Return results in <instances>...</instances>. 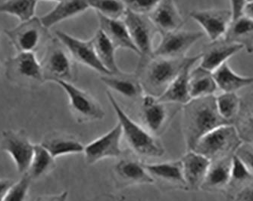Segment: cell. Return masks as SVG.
Instances as JSON below:
<instances>
[{
    "label": "cell",
    "mask_w": 253,
    "mask_h": 201,
    "mask_svg": "<svg viewBox=\"0 0 253 201\" xmlns=\"http://www.w3.org/2000/svg\"><path fill=\"white\" fill-rule=\"evenodd\" d=\"M231 11L232 13V21L244 15V10L247 0H230Z\"/></svg>",
    "instance_id": "cell-40"
},
{
    "label": "cell",
    "mask_w": 253,
    "mask_h": 201,
    "mask_svg": "<svg viewBox=\"0 0 253 201\" xmlns=\"http://www.w3.org/2000/svg\"><path fill=\"white\" fill-rule=\"evenodd\" d=\"M244 15L253 20V1L247 2L244 10Z\"/></svg>",
    "instance_id": "cell-43"
},
{
    "label": "cell",
    "mask_w": 253,
    "mask_h": 201,
    "mask_svg": "<svg viewBox=\"0 0 253 201\" xmlns=\"http://www.w3.org/2000/svg\"><path fill=\"white\" fill-rule=\"evenodd\" d=\"M89 8L106 18L123 19L126 8L122 0H87Z\"/></svg>",
    "instance_id": "cell-35"
},
{
    "label": "cell",
    "mask_w": 253,
    "mask_h": 201,
    "mask_svg": "<svg viewBox=\"0 0 253 201\" xmlns=\"http://www.w3.org/2000/svg\"><path fill=\"white\" fill-rule=\"evenodd\" d=\"M41 144L54 158L68 154H80L84 150L82 143L75 136L60 133H52L45 135Z\"/></svg>",
    "instance_id": "cell-25"
},
{
    "label": "cell",
    "mask_w": 253,
    "mask_h": 201,
    "mask_svg": "<svg viewBox=\"0 0 253 201\" xmlns=\"http://www.w3.org/2000/svg\"><path fill=\"white\" fill-rule=\"evenodd\" d=\"M89 8L87 0H62L50 12L41 17V20L44 26L49 29L62 21L86 12Z\"/></svg>",
    "instance_id": "cell-23"
},
{
    "label": "cell",
    "mask_w": 253,
    "mask_h": 201,
    "mask_svg": "<svg viewBox=\"0 0 253 201\" xmlns=\"http://www.w3.org/2000/svg\"><path fill=\"white\" fill-rule=\"evenodd\" d=\"M123 21L139 52L140 62L137 67L141 66L154 56L153 40L159 31L148 15L133 13L127 10Z\"/></svg>",
    "instance_id": "cell-7"
},
{
    "label": "cell",
    "mask_w": 253,
    "mask_h": 201,
    "mask_svg": "<svg viewBox=\"0 0 253 201\" xmlns=\"http://www.w3.org/2000/svg\"><path fill=\"white\" fill-rule=\"evenodd\" d=\"M234 157V156H233ZM233 157L211 161L201 189L225 193L231 180Z\"/></svg>",
    "instance_id": "cell-21"
},
{
    "label": "cell",
    "mask_w": 253,
    "mask_h": 201,
    "mask_svg": "<svg viewBox=\"0 0 253 201\" xmlns=\"http://www.w3.org/2000/svg\"><path fill=\"white\" fill-rule=\"evenodd\" d=\"M251 1H253V0H247V2H251Z\"/></svg>",
    "instance_id": "cell-45"
},
{
    "label": "cell",
    "mask_w": 253,
    "mask_h": 201,
    "mask_svg": "<svg viewBox=\"0 0 253 201\" xmlns=\"http://www.w3.org/2000/svg\"><path fill=\"white\" fill-rule=\"evenodd\" d=\"M31 182L28 174H23L19 180L15 182L8 190L2 201H26Z\"/></svg>",
    "instance_id": "cell-36"
},
{
    "label": "cell",
    "mask_w": 253,
    "mask_h": 201,
    "mask_svg": "<svg viewBox=\"0 0 253 201\" xmlns=\"http://www.w3.org/2000/svg\"><path fill=\"white\" fill-rule=\"evenodd\" d=\"M217 88L223 93H237L240 89L253 84V77L237 74L227 62L212 72Z\"/></svg>",
    "instance_id": "cell-27"
},
{
    "label": "cell",
    "mask_w": 253,
    "mask_h": 201,
    "mask_svg": "<svg viewBox=\"0 0 253 201\" xmlns=\"http://www.w3.org/2000/svg\"><path fill=\"white\" fill-rule=\"evenodd\" d=\"M4 33L18 52L35 53L42 42L52 38L49 29L44 26L41 18L36 16L21 22L15 28L5 30Z\"/></svg>",
    "instance_id": "cell-9"
},
{
    "label": "cell",
    "mask_w": 253,
    "mask_h": 201,
    "mask_svg": "<svg viewBox=\"0 0 253 201\" xmlns=\"http://www.w3.org/2000/svg\"><path fill=\"white\" fill-rule=\"evenodd\" d=\"M122 2L130 12L149 15L159 3V0H122Z\"/></svg>",
    "instance_id": "cell-38"
},
{
    "label": "cell",
    "mask_w": 253,
    "mask_h": 201,
    "mask_svg": "<svg viewBox=\"0 0 253 201\" xmlns=\"http://www.w3.org/2000/svg\"><path fill=\"white\" fill-rule=\"evenodd\" d=\"M54 83L60 86L66 93L72 115L78 123H89L104 118V109L87 92L80 89L73 83L58 80Z\"/></svg>",
    "instance_id": "cell-8"
},
{
    "label": "cell",
    "mask_w": 253,
    "mask_h": 201,
    "mask_svg": "<svg viewBox=\"0 0 253 201\" xmlns=\"http://www.w3.org/2000/svg\"><path fill=\"white\" fill-rule=\"evenodd\" d=\"M180 161L187 190L201 189L211 161L194 151H188Z\"/></svg>",
    "instance_id": "cell-20"
},
{
    "label": "cell",
    "mask_w": 253,
    "mask_h": 201,
    "mask_svg": "<svg viewBox=\"0 0 253 201\" xmlns=\"http://www.w3.org/2000/svg\"><path fill=\"white\" fill-rule=\"evenodd\" d=\"M189 88L192 99L214 96L218 89L212 72L201 66L190 70Z\"/></svg>",
    "instance_id": "cell-28"
},
{
    "label": "cell",
    "mask_w": 253,
    "mask_h": 201,
    "mask_svg": "<svg viewBox=\"0 0 253 201\" xmlns=\"http://www.w3.org/2000/svg\"><path fill=\"white\" fill-rule=\"evenodd\" d=\"M122 138V127L118 123L110 131L84 147L83 153L86 163L92 165L106 158L121 157L123 154Z\"/></svg>",
    "instance_id": "cell-14"
},
{
    "label": "cell",
    "mask_w": 253,
    "mask_h": 201,
    "mask_svg": "<svg viewBox=\"0 0 253 201\" xmlns=\"http://www.w3.org/2000/svg\"><path fill=\"white\" fill-rule=\"evenodd\" d=\"M244 49L240 44L229 42L224 38L210 41L203 46L200 53V66L213 72Z\"/></svg>",
    "instance_id": "cell-16"
},
{
    "label": "cell",
    "mask_w": 253,
    "mask_h": 201,
    "mask_svg": "<svg viewBox=\"0 0 253 201\" xmlns=\"http://www.w3.org/2000/svg\"><path fill=\"white\" fill-rule=\"evenodd\" d=\"M170 104L161 102L157 98L145 94L140 100V118L143 127L153 135L158 136L167 128L174 112L169 111Z\"/></svg>",
    "instance_id": "cell-13"
},
{
    "label": "cell",
    "mask_w": 253,
    "mask_h": 201,
    "mask_svg": "<svg viewBox=\"0 0 253 201\" xmlns=\"http://www.w3.org/2000/svg\"><path fill=\"white\" fill-rule=\"evenodd\" d=\"M145 167L155 182L160 181L174 185L175 188L187 189L180 160L159 164H145Z\"/></svg>",
    "instance_id": "cell-26"
},
{
    "label": "cell",
    "mask_w": 253,
    "mask_h": 201,
    "mask_svg": "<svg viewBox=\"0 0 253 201\" xmlns=\"http://www.w3.org/2000/svg\"><path fill=\"white\" fill-rule=\"evenodd\" d=\"M5 76L11 83L31 88L45 83L41 62L34 52H18L5 62Z\"/></svg>",
    "instance_id": "cell-6"
},
{
    "label": "cell",
    "mask_w": 253,
    "mask_h": 201,
    "mask_svg": "<svg viewBox=\"0 0 253 201\" xmlns=\"http://www.w3.org/2000/svg\"><path fill=\"white\" fill-rule=\"evenodd\" d=\"M234 126L243 143H253V104L245 102L242 104Z\"/></svg>",
    "instance_id": "cell-33"
},
{
    "label": "cell",
    "mask_w": 253,
    "mask_h": 201,
    "mask_svg": "<svg viewBox=\"0 0 253 201\" xmlns=\"http://www.w3.org/2000/svg\"><path fill=\"white\" fill-rule=\"evenodd\" d=\"M235 154L253 174V143H243Z\"/></svg>",
    "instance_id": "cell-39"
},
{
    "label": "cell",
    "mask_w": 253,
    "mask_h": 201,
    "mask_svg": "<svg viewBox=\"0 0 253 201\" xmlns=\"http://www.w3.org/2000/svg\"><path fill=\"white\" fill-rule=\"evenodd\" d=\"M55 37L63 44L77 64L87 67L101 76L112 75L98 59L92 39L83 40L61 31H55Z\"/></svg>",
    "instance_id": "cell-12"
},
{
    "label": "cell",
    "mask_w": 253,
    "mask_h": 201,
    "mask_svg": "<svg viewBox=\"0 0 253 201\" xmlns=\"http://www.w3.org/2000/svg\"><path fill=\"white\" fill-rule=\"evenodd\" d=\"M160 42L153 55L166 59H183L187 52L204 36L201 31H177L161 34Z\"/></svg>",
    "instance_id": "cell-10"
},
{
    "label": "cell",
    "mask_w": 253,
    "mask_h": 201,
    "mask_svg": "<svg viewBox=\"0 0 253 201\" xmlns=\"http://www.w3.org/2000/svg\"><path fill=\"white\" fill-rule=\"evenodd\" d=\"M215 100L217 111L221 117L226 121L234 124L240 112L242 99L239 97L237 93H222L215 96Z\"/></svg>",
    "instance_id": "cell-34"
},
{
    "label": "cell",
    "mask_w": 253,
    "mask_h": 201,
    "mask_svg": "<svg viewBox=\"0 0 253 201\" xmlns=\"http://www.w3.org/2000/svg\"><path fill=\"white\" fill-rule=\"evenodd\" d=\"M224 39L240 44L249 54H253V20L245 15L234 20L229 26Z\"/></svg>",
    "instance_id": "cell-30"
},
{
    "label": "cell",
    "mask_w": 253,
    "mask_h": 201,
    "mask_svg": "<svg viewBox=\"0 0 253 201\" xmlns=\"http://www.w3.org/2000/svg\"><path fill=\"white\" fill-rule=\"evenodd\" d=\"M159 34L181 29L184 20L174 0H159L149 15Z\"/></svg>",
    "instance_id": "cell-18"
},
{
    "label": "cell",
    "mask_w": 253,
    "mask_h": 201,
    "mask_svg": "<svg viewBox=\"0 0 253 201\" xmlns=\"http://www.w3.org/2000/svg\"><path fill=\"white\" fill-rule=\"evenodd\" d=\"M68 195V192H63L59 195L39 197L35 201H67Z\"/></svg>",
    "instance_id": "cell-42"
},
{
    "label": "cell",
    "mask_w": 253,
    "mask_h": 201,
    "mask_svg": "<svg viewBox=\"0 0 253 201\" xmlns=\"http://www.w3.org/2000/svg\"><path fill=\"white\" fill-rule=\"evenodd\" d=\"M91 39L98 59L105 68L112 75L123 73L116 62V52L117 49L104 33L100 29L98 30Z\"/></svg>",
    "instance_id": "cell-29"
},
{
    "label": "cell",
    "mask_w": 253,
    "mask_h": 201,
    "mask_svg": "<svg viewBox=\"0 0 253 201\" xmlns=\"http://www.w3.org/2000/svg\"><path fill=\"white\" fill-rule=\"evenodd\" d=\"M106 95L122 127V137L131 151L136 155L144 158L163 157L165 154V148L157 136L132 120L122 109L110 91L107 90Z\"/></svg>",
    "instance_id": "cell-2"
},
{
    "label": "cell",
    "mask_w": 253,
    "mask_h": 201,
    "mask_svg": "<svg viewBox=\"0 0 253 201\" xmlns=\"http://www.w3.org/2000/svg\"><path fill=\"white\" fill-rule=\"evenodd\" d=\"M228 201H253V175L242 184L227 189Z\"/></svg>",
    "instance_id": "cell-37"
},
{
    "label": "cell",
    "mask_w": 253,
    "mask_h": 201,
    "mask_svg": "<svg viewBox=\"0 0 253 201\" xmlns=\"http://www.w3.org/2000/svg\"><path fill=\"white\" fill-rule=\"evenodd\" d=\"M243 144L234 124L221 126L202 137L193 151L210 161L233 157Z\"/></svg>",
    "instance_id": "cell-5"
},
{
    "label": "cell",
    "mask_w": 253,
    "mask_h": 201,
    "mask_svg": "<svg viewBox=\"0 0 253 201\" xmlns=\"http://www.w3.org/2000/svg\"><path fill=\"white\" fill-rule=\"evenodd\" d=\"M34 146L24 130H5L2 133L1 148L13 160L17 170L25 174L29 168L34 155Z\"/></svg>",
    "instance_id": "cell-11"
},
{
    "label": "cell",
    "mask_w": 253,
    "mask_h": 201,
    "mask_svg": "<svg viewBox=\"0 0 253 201\" xmlns=\"http://www.w3.org/2000/svg\"><path fill=\"white\" fill-rule=\"evenodd\" d=\"M42 1H48V2H55L58 3V2H60L62 0H42Z\"/></svg>",
    "instance_id": "cell-44"
},
{
    "label": "cell",
    "mask_w": 253,
    "mask_h": 201,
    "mask_svg": "<svg viewBox=\"0 0 253 201\" xmlns=\"http://www.w3.org/2000/svg\"><path fill=\"white\" fill-rule=\"evenodd\" d=\"M183 132L187 151H193L199 140L221 126L232 124L217 111L215 96L192 99L182 106Z\"/></svg>",
    "instance_id": "cell-1"
},
{
    "label": "cell",
    "mask_w": 253,
    "mask_h": 201,
    "mask_svg": "<svg viewBox=\"0 0 253 201\" xmlns=\"http://www.w3.org/2000/svg\"><path fill=\"white\" fill-rule=\"evenodd\" d=\"M96 15L99 20V29L104 33L116 49L130 50L139 55L123 19L106 18L99 14Z\"/></svg>",
    "instance_id": "cell-22"
},
{
    "label": "cell",
    "mask_w": 253,
    "mask_h": 201,
    "mask_svg": "<svg viewBox=\"0 0 253 201\" xmlns=\"http://www.w3.org/2000/svg\"><path fill=\"white\" fill-rule=\"evenodd\" d=\"M39 0H5L0 3V14L15 17L20 22L35 17Z\"/></svg>",
    "instance_id": "cell-32"
},
{
    "label": "cell",
    "mask_w": 253,
    "mask_h": 201,
    "mask_svg": "<svg viewBox=\"0 0 253 201\" xmlns=\"http://www.w3.org/2000/svg\"><path fill=\"white\" fill-rule=\"evenodd\" d=\"M191 57L166 59L153 56L140 67L136 74L140 78L145 94L159 98L170 84Z\"/></svg>",
    "instance_id": "cell-3"
},
{
    "label": "cell",
    "mask_w": 253,
    "mask_h": 201,
    "mask_svg": "<svg viewBox=\"0 0 253 201\" xmlns=\"http://www.w3.org/2000/svg\"><path fill=\"white\" fill-rule=\"evenodd\" d=\"M45 82L58 80L73 83L78 78L76 62L65 46L56 37L51 38L41 61Z\"/></svg>",
    "instance_id": "cell-4"
},
{
    "label": "cell",
    "mask_w": 253,
    "mask_h": 201,
    "mask_svg": "<svg viewBox=\"0 0 253 201\" xmlns=\"http://www.w3.org/2000/svg\"><path fill=\"white\" fill-rule=\"evenodd\" d=\"M55 159L42 145L35 144L34 155L26 173L31 180H38L55 169Z\"/></svg>",
    "instance_id": "cell-31"
},
{
    "label": "cell",
    "mask_w": 253,
    "mask_h": 201,
    "mask_svg": "<svg viewBox=\"0 0 253 201\" xmlns=\"http://www.w3.org/2000/svg\"><path fill=\"white\" fill-rule=\"evenodd\" d=\"M200 60V54L192 56L187 65L168 86L166 91L157 98L158 100L166 104H177L180 106H183L192 100L189 88L190 70Z\"/></svg>",
    "instance_id": "cell-17"
},
{
    "label": "cell",
    "mask_w": 253,
    "mask_h": 201,
    "mask_svg": "<svg viewBox=\"0 0 253 201\" xmlns=\"http://www.w3.org/2000/svg\"><path fill=\"white\" fill-rule=\"evenodd\" d=\"M0 67H1V66H0Z\"/></svg>",
    "instance_id": "cell-46"
},
{
    "label": "cell",
    "mask_w": 253,
    "mask_h": 201,
    "mask_svg": "<svg viewBox=\"0 0 253 201\" xmlns=\"http://www.w3.org/2000/svg\"><path fill=\"white\" fill-rule=\"evenodd\" d=\"M115 173L126 185H147L155 181L146 169L145 164L132 159H123L115 167Z\"/></svg>",
    "instance_id": "cell-24"
},
{
    "label": "cell",
    "mask_w": 253,
    "mask_h": 201,
    "mask_svg": "<svg viewBox=\"0 0 253 201\" xmlns=\"http://www.w3.org/2000/svg\"><path fill=\"white\" fill-rule=\"evenodd\" d=\"M190 17L203 28L210 41L224 38L232 22L231 9L195 10Z\"/></svg>",
    "instance_id": "cell-15"
},
{
    "label": "cell",
    "mask_w": 253,
    "mask_h": 201,
    "mask_svg": "<svg viewBox=\"0 0 253 201\" xmlns=\"http://www.w3.org/2000/svg\"><path fill=\"white\" fill-rule=\"evenodd\" d=\"M100 80L109 89L128 100L140 102L145 95L140 78L136 73L123 72L117 75H102Z\"/></svg>",
    "instance_id": "cell-19"
},
{
    "label": "cell",
    "mask_w": 253,
    "mask_h": 201,
    "mask_svg": "<svg viewBox=\"0 0 253 201\" xmlns=\"http://www.w3.org/2000/svg\"><path fill=\"white\" fill-rule=\"evenodd\" d=\"M14 183L15 182L13 180L8 179V178H1L0 179V201H2L8 190L13 185Z\"/></svg>",
    "instance_id": "cell-41"
}]
</instances>
